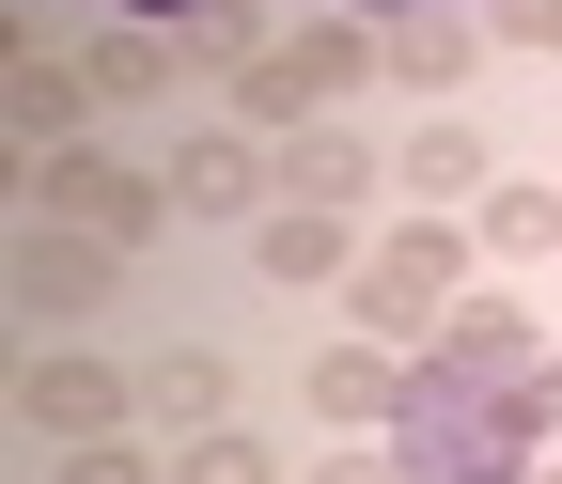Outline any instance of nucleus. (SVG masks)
<instances>
[{
  "label": "nucleus",
  "mask_w": 562,
  "mask_h": 484,
  "mask_svg": "<svg viewBox=\"0 0 562 484\" xmlns=\"http://www.w3.org/2000/svg\"><path fill=\"white\" fill-rule=\"evenodd\" d=\"M547 406H562V375H469V360H438V375H406V406H391V438H406V469L422 484H531L547 469Z\"/></svg>",
  "instance_id": "f257e3e1"
},
{
  "label": "nucleus",
  "mask_w": 562,
  "mask_h": 484,
  "mask_svg": "<svg viewBox=\"0 0 562 484\" xmlns=\"http://www.w3.org/2000/svg\"><path fill=\"white\" fill-rule=\"evenodd\" d=\"M469 250H484V235H453L438 203H422V220H391V235L360 250V282H344V313H360L375 344H438V313L469 297Z\"/></svg>",
  "instance_id": "f03ea898"
},
{
  "label": "nucleus",
  "mask_w": 562,
  "mask_h": 484,
  "mask_svg": "<svg viewBox=\"0 0 562 484\" xmlns=\"http://www.w3.org/2000/svg\"><path fill=\"white\" fill-rule=\"evenodd\" d=\"M32 220L140 250L157 220H188V203H172V172H140V157H110V142H63V157H32Z\"/></svg>",
  "instance_id": "7ed1b4c3"
},
{
  "label": "nucleus",
  "mask_w": 562,
  "mask_h": 484,
  "mask_svg": "<svg viewBox=\"0 0 562 484\" xmlns=\"http://www.w3.org/2000/svg\"><path fill=\"white\" fill-rule=\"evenodd\" d=\"M110 282H125V250L110 235H63V220H32L16 250H0V297H16V328H79V313H110Z\"/></svg>",
  "instance_id": "20e7f679"
},
{
  "label": "nucleus",
  "mask_w": 562,
  "mask_h": 484,
  "mask_svg": "<svg viewBox=\"0 0 562 484\" xmlns=\"http://www.w3.org/2000/svg\"><path fill=\"white\" fill-rule=\"evenodd\" d=\"M16 423L47 453H79V438H125L140 423V375H110L94 344H47V360H16Z\"/></svg>",
  "instance_id": "39448f33"
},
{
  "label": "nucleus",
  "mask_w": 562,
  "mask_h": 484,
  "mask_svg": "<svg viewBox=\"0 0 562 484\" xmlns=\"http://www.w3.org/2000/svg\"><path fill=\"white\" fill-rule=\"evenodd\" d=\"M297 391H313V423H328V438H391V406H406V360H391L375 328H344V344H328V360H313Z\"/></svg>",
  "instance_id": "423d86ee"
},
{
  "label": "nucleus",
  "mask_w": 562,
  "mask_h": 484,
  "mask_svg": "<svg viewBox=\"0 0 562 484\" xmlns=\"http://www.w3.org/2000/svg\"><path fill=\"white\" fill-rule=\"evenodd\" d=\"M0 125H16V157H63V142L94 125V79H79L63 47H16V63H0Z\"/></svg>",
  "instance_id": "0eeeda50"
},
{
  "label": "nucleus",
  "mask_w": 562,
  "mask_h": 484,
  "mask_svg": "<svg viewBox=\"0 0 562 484\" xmlns=\"http://www.w3.org/2000/svg\"><path fill=\"white\" fill-rule=\"evenodd\" d=\"M157 172H172V203H188V220H250V188H266L281 157L250 142V125H188V142H172Z\"/></svg>",
  "instance_id": "6e6552de"
},
{
  "label": "nucleus",
  "mask_w": 562,
  "mask_h": 484,
  "mask_svg": "<svg viewBox=\"0 0 562 484\" xmlns=\"http://www.w3.org/2000/svg\"><path fill=\"white\" fill-rule=\"evenodd\" d=\"M79 79H94V110H157V94L188 79V32H140V16H110V32L79 47Z\"/></svg>",
  "instance_id": "1a4fd4ad"
},
{
  "label": "nucleus",
  "mask_w": 562,
  "mask_h": 484,
  "mask_svg": "<svg viewBox=\"0 0 562 484\" xmlns=\"http://www.w3.org/2000/svg\"><path fill=\"white\" fill-rule=\"evenodd\" d=\"M140 423H157V438L235 423V360H220V344H172V360H140Z\"/></svg>",
  "instance_id": "9d476101"
},
{
  "label": "nucleus",
  "mask_w": 562,
  "mask_h": 484,
  "mask_svg": "<svg viewBox=\"0 0 562 484\" xmlns=\"http://www.w3.org/2000/svg\"><path fill=\"white\" fill-rule=\"evenodd\" d=\"M375 63H391V47H375V16H297V32H281V79H297L313 110H344Z\"/></svg>",
  "instance_id": "9b49d317"
},
{
  "label": "nucleus",
  "mask_w": 562,
  "mask_h": 484,
  "mask_svg": "<svg viewBox=\"0 0 562 484\" xmlns=\"http://www.w3.org/2000/svg\"><path fill=\"white\" fill-rule=\"evenodd\" d=\"M391 172H406V203H484L501 188V142H484V125H406Z\"/></svg>",
  "instance_id": "f8f14e48"
},
{
  "label": "nucleus",
  "mask_w": 562,
  "mask_h": 484,
  "mask_svg": "<svg viewBox=\"0 0 562 484\" xmlns=\"http://www.w3.org/2000/svg\"><path fill=\"white\" fill-rule=\"evenodd\" d=\"M281 203H328V220L375 203V142L360 125H297V142H281Z\"/></svg>",
  "instance_id": "ddd939ff"
},
{
  "label": "nucleus",
  "mask_w": 562,
  "mask_h": 484,
  "mask_svg": "<svg viewBox=\"0 0 562 484\" xmlns=\"http://www.w3.org/2000/svg\"><path fill=\"white\" fill-rule=\"evenodd\" d=\"M250 250H266V282H360V235H344L328 203H266Z\"/></svg>",
  "instance_id": "4468645a"
},
{
  "label": "nucleus",
  "mask_w": 562,
  "mask_h": 484,
  "mask_svg": "<svg viewBox=\"0 0 562 484\" xmlns=\"http://www.w3.org/2000/svg\"><path fill=\"white\" fill-rule=\"evenodd\" d=\"M375 47H391V79H406V94H453V79H469V63H484V32L453 16V0H422V16H391Z\"/></svg>",
  "instance_id": "2eb2a0df"
},
{
  "label": "nucleus",
  "mask_w": 562,
  "mask_h": 484,
  "mask_svg": "<svg viewBox=\"0 0 562 484\" xmlns=\"http://www.w3.org/2000/svg\"><path fill=\"white\" fill-rule=\"evenodd\" d=\"M438 360L516 375V360H547V328H531V297H453V313H438Z\"/></svg>",
  "instance_id": "dca6fc26"
},
{
  "label": "nucleus",
  "mask_w": 562,
  "mask_h": 484,
  "mask_svg": "<svg viewBox=\"0 0 562 484\" xmlns=\"http://www.w3.org/2000/svg\"><path fill=\"white\" fill-rule=\"evenodd\" d=\"M469 235L501 250V266H516V250H562V188H547V172H501V188H484V220H469Z\"/></svg>",
  "instance_id": "f3484780"
},
{
  "label": "nucleus",
  "mask_w": 562,
  "mask_h": 484,
  "mask_svg": "<svg viewBox=\"0 0 562 484\" xmlns=\"http://www.w3.org/2000/svg\"><path fill=\"white\" fill-rule=\"evenodd\" d=\"M188 63L250 79V63H281V16H266V0H203V16H188Z\"/></svg>",
  "instance_id": "a211bd4d"
},
{
  "label": "nucleus",
  "mask_w": 562,
  "mask_h": 484,
  "mask_svg": "<svg viewBox=\"0 0 562 484\" xmlns=\"http://www.w3.org/2000/svg\"><path fill=\"white\" fill-rule=\"evenodd\" d=\"M172 484H281V453H266V423H203V438H172Z\"/></svg>",
  "instance_id": "6ab92c4d"
},
{
  "label": "nucleus",
  "mask_w": 562,
  "mask_h": 484,
  "mask_svg": "<svg viewBox=\"0 0 562 484\" xmlns=\"http://www.w3.org/2000/svg\"><path fill=\"white\" fill-rule=\"evenodd\" d=\"M47 484H172V453H157V438L125 423V438H79V453L47 469Z\"/></svg>",
  "instance_id": "aec40b11"
},
{
  "label": "nucleus",
  "mask_w": 562,
  "mask_h": 484,
  "mask_svg": "<svg viewBox=\"0 0 562 484\" xmlns=\"http://www.w3.org/2000/svg\"><path fill=\"white\" fill-rule=\"evenodd\" d=\"M313 484H422V469H406V438H344Z\"/></svg>",
  "instance_id": "412c9836"
},
{
  "label": "nucleus",
  "mask_w": 562,
  "mask_h": 484,
  "mask_svg": "<svg viewBox=\"0 0 562 484\" xmlns=\"http://www.w3.org/2000/svg\"><path fill=\"white\" fill-rule=\"evenodd\" d=\"M501 47H547L562 63V0H501Z\"/></svg>",
  "instance_id": "4be33fe9"
},
{
  "label": "nucleus",
  "mask_w": 562,
  "mask_h": 484,
  "mask_svg": "<svg viewBox=\"0 0 562 484\" xmlns=\"http://www.w3.org/2000/svg\"><path fill=\"white\" fill-rule=\"evenodd\" d=\"M110 16H140V32H188V16H203V0H110Z\"/></svg>",
  "instance_id": "5701e85b"
},
{
  "label": "nucleus",
  "mask_w": 562,
  "mask_h": 484,
  "mask_svg": "<svg viewBox=\"0 0 562 484\" xmlns=\"http://www.w3.org/2000/svg\"><path fill=\"white\" fill-rule=\"evenodd\" d=\"M360 16H375V32H391V16H422V0H360Z\"/></svg>",
  "instance_id": "b1692460"
},
{
  "label": "nucleus",
  "mask_w": 562,
  "mask_h": 484,
  "mask_svg": "<svg viewBox=\"0 0 562 484\" xmlns=\"http://www.w3.org/2000/svg\"><path fill=\"white\" fill-rule=\"evenodd\" d=\"M531 484H562V469H531Z\"/></svg>",
  "instance_id": "393cba45"
}]
</instances>
